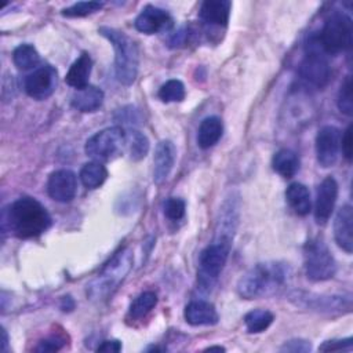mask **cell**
Wrapping results in <instances>:
<instances>
[{
  "label": "cell",
  "instance_id": "27",
  "mask_svg": "<svg viewBox=\"0 0 353 353\" xmlns=\"http://www.w3.org/2000/svg\"><path fill=\"white\" fill-rule=\"evenodd\" d=\"M14 65L21 70L36 69L40 63V55L32 44H19L12 52Z\"/></svg>",
  "mask_w": 353,
  "mask_h": 353
},
{
  "label": "cell",
  "instance_id": "2",
  "mask_svg": "<svg viewBox=\"0 0 353 353\" xmlns=\"http://www.w3.org/2000/svg\"><path fill=\"white\" fill-rule=\"evenodd\" d=\"M7 223L18 239H32L51 226V216L46 207L33 197H21L7 210Z\"/></svg>",
  "mask_w": 353,
  "mask_h": 353
},
{
  "label": "cell",
  "instance_id": "12",
  "mask_svg": "<svg viewBox=\"0 0 353 353\" xmlns=\"http://www.w3.org/2000/svg\"><path fill=\"white\" fill-rule=\"evenodd\" d=\"M341 131L335 125H324L316 135V156L321 167H332L341 149Z\"/></svg>",
  "mask_w": 353,
  "mask_h": 353
},
{
  "label": "cell",
  "instance_id": "30",
  "mask_svg": "<svg viewBox=\"0 0 353 353\" xmlns=\"http://www.w3.org/2000/svg\"><path fill=\"white\" fill-rule=\"evenodd\" d=\"M157 95L165 103H168V102H181V101H183V98L186 95V91H185V85L181 80L171 79V80H167L160 87Z\"/></svg>",
  "mask_w": 353,
  "mask_h": 353
},
{
  "label": "cell",
  "instance_id": "15",
  "mask_svg": "<svg viewBox=\"0 0 353 353\" xmlns=\"http://www.w3.org/2000/svg\"><path fill=\"white\" fill-rule=\"evenodd\" d=\"M338 197V183L332 176H327L321 181L316 193L314 203V219L319 225H325L330 219L335 201Z\"/></svg>",
  "mask_w": 353,
  "mask_h": 353
},
{
  "label": "cell",
  "instance_id": "31",
  "mask_svg": "<svg viewBox=\"0 0 353 353\" xmlns=\"http://www.w3.org/2000/svg\"><path fill=\"white\" fill-rule=\"evenodd\" d=\"M103 7V1H79L66 7L61 11V14L66 18H80L87 17L95 11H99Z\"/></svg>",
  "mask_w": 353,
  "mask_h": 353
},
{
  "label": "cell",
  "instance_id": "36",
  "mask_svg": "<svg viewBox=\"0 0 353 353\" xmlns=\"http://www.w3.org/2000/svg\"><path fill=\"white\" fill-rule=\"evenodd\" d=\"M310 349H312L310 342L305 339H291V341H287L280 347L281 352H292V353H306V352H310Z\"/></svg>",
  "mask_w": 353,
  "mask_h": 353
},
{
  "label": "cell",
  "instance_id": "11",
  "mask_svg": "<svg viewBox=\"0 0 353 353\" xmlns=\"http://www.w3.org/2000/svg\"><path fill=\"white\" fill-rule=\"evenodd\" d=\"M57 87V70L51 65H41L25 77L23 88L26 94L37 101L47 99Z\"/></svg>",
  "mask_w": 353,
  "mask_h": 353
},
{
  "label": "cell",
  "instance_id": "5",
  "mask_svg": "<svg viewBox=\"0 0 353 353\" xmlns=\"http://www.w3.org/2000/svg\"><path fill=\"white\" fill-rule=\"evenodd\" d=\"M317 37L321 50L325 54H339L352 47L353 25L349 15L341 11L332 12L324 22Z\"/></svg>",
  "mask_w": 353,
  "mask_h": 353
},
{
  "label": "cell",
  "instance_id": "17",
  "mask_svg": "<svg viewBox=\"0 0 353 353\" xmlns=\"http://www.w3.org/2000/svg\"><path fill=\"white\" fill-rule=\"evenodd\" d=\"M334 237L345 252L350 254L353 251V210L350 204L338 210L334 219Z\"/></svg>",
  "mask_w": 353,
  "mask_h": 353
},
{
  "label": "cell",
  "instance_id": "22",
  "mask_svg": "<svg viewBox=\"0 0 353 353\" xmlns=\"http://www.w3.org/2000/svg\"><path fill=\"white\" fill-rule=\"evenodd\" d=\"M223 124L218 116H208L203 119L197 131V145L201 149H210L222 137Z\"/></svg>",
  "mask_w": 353,
  "mask_h": 353
},
{
  "label": "cell",
  "instance_id": "33",
  "mask_svg": "<svg viewBox=\"0 0 353 353\" xmlns=\"http://www.w3.org/2000/svg\"><path fill=\"white\" fill-rule=\"evenodd\" d=\"M185 210H186V204L182 199L179 197H168L164 203H163V211L164 215L171 219V221H179L185 216Z\"/></svg>",
  "mask_w": 353,
  "mask_h": 353
},
{
  "label": "cell",
  "instance_id": "23",
  "mask_svg": "<svg viewBox=\"0 0 353 353\" xmlns=\"http://www.w3.org/2000/svg\"><path fill=\"white\" fill-rule=\"evenodd\" d=\"M285 199L296 215L303 216V215L309 214L312 201H310L309 189L305 185H302L299 182L291 183L285 190Z\"/></svg>",
  "mask_w": 353,
  "mask_h": 353
},
{
  "label": "cell",
  "instance_id": "35",
  "mask_svg": "<svg viewBox=\"0 0 353 353\" xmlns=\"http://www.w3.org/2000/svg\"><path fill=\"white\" fill-rule=\"evenodd\" d=\"M353 345V339L345 338V339H331L325 341L319 346L320 352H335V350H343V349H350Z\"/></svg>",
  "mask_w": 353,
  "mask_h": 353
},
{
  "label": "cell",
  "instance_id": "6",
  "mask_svg": "<svg viewBox=\"0 0 353 353\" xmlns=\"http://www.w3.org/2000/svg\"><path fill=\"white\" fill-rule=\"evenodd\" d=\"M305 272L312 281H325L334 277L336 272L335 259L320 237H313L303 247Z\"/></svg>",
  "mask_w": 353,
  "mask_h": 353
},
{
  "label": "cell",
  "instance_id": "1",
  "mask_svg": "<svg viewBox=\"0 0 353 353\" xmlns=\"http://www.w3.org/2000/svg\"><path fill=\"white\" fill-rule=\"evenodd\" d=\"M290 268L281 262H261L247 270L237 283V292L244 299L268 296L285 285Z\"/></svg>",
  "mask_w": 353,
  "mask_h": 353
},
{
  "label": "cell",
  "instance_id": "21",
  "mask_svg": "<svg viewBox=\"0 0 353 353\" xmlns=\"http://www.w3.org/2000/svg\"><path fill=\"white\" fill-rule=\"evenodd\" d=\"M72 106L80 112L91 113L97 112L103 103V91L95 85H87L81 90H76L72 95Z\"/></svg>",
  "mask_w": 353,
  "mask_h": 353
},
{
  "label": "cell",
  "instance_id": "24",
  "mask_svg": "<svg viewBox=\"0 0 353 353\" xmlns=\"http://www.w3.org/2000/svg\"><path fill=\"white\" fill-rule=\"evenodd\" d=\"M272 167L283 178H292L299 170V157L291 149H280L272 159Z\"/></svg>",
  "mask_w": 353,
  "mask_h": 353
},
{
  "label": "cell",
  "instance_id": "20",
  "mask_svg": "<svg viewBox=\"0 0 353 353\" xmlns=\"http://www.w3.org/2000/svg\"><path fill=\"white\" fill-rule=\"evenodd\" d=\"M91 69H92V59H91L90 54L81 52L79 55V58L70 65V68L65 76L66 84L76 90H81V88L87 87L90 74H91Z\"/></svg>",
  "mask_w": 353,
  "mask_h": 353
},
{
  "label": "cell",
  "instance_id": "41",
  "mask_svg": "<svg viewBox=\"0 0 353 353\" xmlns=\"http://www.w3.org/2000/svg\"><path fill=\"white\" fill-rule=\"evenodd\" d=\"M205 350H208V352H212V350H218V352H225V347H222V346H210V347H207Z\"/></svg>",
  "mask_w": 353,
  "mask_h": 353
},
{
  "label": "cell",
  "instance_id": "39",
  "mask_svg": "<svg viewBox=\"0 0 353 353\" xmlns=\"http://www.w3.org/2000/svg\"><path fill=\"white\" fill-rule=\"evenodd\" d=\"M74 307V302L70 296H63L62 298V303H61V309L62 310H72Z\"/></svg>",
  "mask_w": 353,
  "mask_h": 353
},
{
  "label": "cell",
  "instance_id": "13",
  "mask_svg": "<svg viewBox=\"0 0 353 353\" xmlns=\"http://www.w3.org/2000/svg\"><path fill=\"white\" fill-rule=\"evenodd\" d=\"M48 196L59 203H69L77 192V178L70 170H57L50 174L47 181Z\"/></svg>",
  "mask_w": 353,
  "mask_h": 353
},
{
  "label": "cell",
  "instance_id": "32",
  "mask_svg": "<svg viewBox=\"0 0 353 353\" xmlns=\"http://www.w3.org/2000/svg\"><path fill=\"white\" fill-rule=\"evenodd\" d=\"M338 108L339 110L346 114L352 116L353 113V97H352V77L346 76L343 80L339 92H338Z\"/></svg>",
  "mask_w": 353,
  "mask_h": 353
},
{
  "label": "cell",
  "instance_id": "40",
  "mask_svg": "<svg viewBox=\"0 0 353 353\" xmlns=\"http://www.w3.org/2000/svg\"><path fill=\"white\" fill-rule=\"evenodd\" d=\"M7 345H8V336H7L6 330L3 328V330H1V350H3V352L7 350Z\"/></svg>",
  "mask_w": 353,
  "mask_h": 353
},
{
  "label": "cell",
  "instance_id": "28",
  "mask_svg": "<svg viewBox=\"0 0 353 353\" xmlns=\"http://www.w3.org/2000/svg\"><path fill=\"white\" fill-rule=\"evenodd\" d=\"M274 316L266 309H254L244 316V324L250 334L263 332L273 323Z\"/></svg>",
  "mask_w": 353,
  "mask_h": 353
},
{
  "label": "cell",
  "instance_id": "4",
  "mask_svg": "<svg viewBox=\"0 0 353 353\" xmlns=\"http://www.w3.org/2000/svg\"><path fill=\"white\" fill-rule=\"evenodd\" d=\"M132 266V252L123 248L105 265L101 273L87 284V296L94 302L108 299L125 279Z\"/></svg>",
  "mask_w": 353,
  "mask_h": 353
},
{
  "label": "cell",
  "instance_id": "16",
  "mask_svg": "<svg viewBox=\"0 0 353 353\" xmlns=\"http://www.w3.org/2000/svg\"><path fill=\"white\" fill-rule=\"evenodd\" d=\"M175 157H176V149L171 141L164 139L157 143L154 156H153V181H154V183L159 185L168 178V175L174 167Z\"/></svg>",
  "mask_w": 353,
  "mask_h": 353
},
{
  "label": "cell",
  "instance_id": "37",
  "mask_svg": "<svg viewBox=\"0 0 353 353\" xmlns=\"http://www.w3.org/2000/svg\"><path fill=\"white\" fill-rule=\"evenodd\" d=\"M341 149L343 157L350 161L352 160V124L347 125L343 135L341 137Z\"/></svg>",
  "mask_w": 353,
  "mask_h": 353
},
{
  "label": "cell",
  "instance_id": "18",
  "mask_svg": "<svg viewBox=\"0 0 353 353\" xmlns=\"http://www.w3.org/2000/svg\"><path fill=\"white\" fill-rule=\"evenodd\" d=\"M232 3L228 0H207L201 3L199 17L200 19L214 28H223L229 22Z\"/></svg>",
  "mask_w": 353,
  "mask_h": 353
},
{
  "label": "cell",
  "instance_id": "14",
  "mask_svg": "<svg viewBox=\"0 0 353 353\" xmlns=\"http://www.w3.org/2000/svg\"><path fill=\"white\" fill-rule=\"evenodd\" d=\"M134 25L138 32H142L146 34H154V33L171 29L174 25V21L168 11L154 6H146L135 18Z\"/></svg>",
  "mask_w": 353,
  "mask_h": 353
},
{
  "label": "cell",
  "instance_id": "19",
  "mask_svg": "<svg viewBox=\"0 0 353 353\" xmlns=\"http://www.w3.org/2000/svg\"><path fill=\"white\" fill-rule=\"evenodd\" d=\"M183 316L186 323L190 325H214L219 320L215 306L201 299L189 302L185 307Z\"/></svg>",
  "mask_w": 353,
  "mask_h": 353
},
{
  "label": "cell",
  "instance_id": "26",
  "mask_svg": "<svg viewBox=\"0 0 353 353\" xmlns=\"http://www.w3.org/2000/svg\"><path fill=\"white\" fill-rule=\"evenodd\" d=\"M128 156L131 160H142L149 152V139L148 137L138 130L125 131V143Z\"/></svg>",
  "mask_w": 353,
  "mask_h": 353
},
{
  "label": "cell",
  "instance_id": "29",
  "mask_svg": "<svg viewBox=\"0 0 353 353\" xmlns=\"http://www.w3.org/2000/svg\"><path fill=\"white\" fill-rule=\"evenodd\" d=\"M157 303V295L153 291H145L138 295L128 309V317L131 320H139L145 317Z\"/></svg>",
  "mask_w": 353,
  "mask_h": 353
},
{
  "label": "cell",
  "instance_id": "25",
  "mask_svg": "<svg viewBox=\"0 0 353 353\" xmlns=\"http://www.w3.org/2000/svg\"><path fill=\"white\" fill-rule=\"evenodd\" d=\"M80 181L87 189L99 188L108 178V170L101 161L85 163L80 170Z\"/></svg>",
  "mask_w": 353,
  "mask_h": 353
},
{
  "label": "cell",
  "instance_id": "38",
  "mask_svg": "<svg viewBox=\"0 0 353 353\" xmlns=\"http://www.w3.org/2000/svg\"><path fill=\"white\" fill-rule=\"evenodd\" d=\"M120 350H121V342L117 339L102 341V343L97 347V352H103V353H117Z\"/></svg>",
  "mask_w": 353,
  "mask_h": 353
},
{
  "label": "cell",
  "instance_id": "9",
  "mask_svg": "<svg viewBox=\"0 0 353 353\" xmlns=\"http://www.w3.org/2000/svg\"><path fill=\"white\" fill-rule=\"evenodd\" d=\"M125 143V131L119 127H108L92 137H90L85 142L84 150L87 156L94 159L95 161H108L114 159L124 148Z\"/></svg>",
  "mask_w": 353,
  "mask_h": 353
},
{
  "label": "cell",
  "instance_id": "7",
  "mask_svg": "<svg viewBox=\"0 0 353 353\" xmlns=\"http://www.w3.org/2000/svg\"><path fill=\"white\" fill-rule=\"evenodd\" d=\"M299 76L306 85L317 90L325 87L330 80V63L316 36H312L306 44L305 57L299 65Z\"/></svg>",
  "mask_w": 353,
  "mask_h": 353
},
{
  "label": "cell",
  "instance_id": "10",
  "mask_svg": "<svg viewBox=\"0 0 353 353\" xmlns=\"http://www.w3.org/2000/svg\"><path fill=\"white\" fill-rule=\"evenodd\" d=\"M288 299L303 309L321 313H343L352 307L350 294L346 295H327L294 290L288 294Z\"/></svg>",
  "mask_w": 353,
  "mask_h": 353
},
{
  "label": "cell",
  "instance_id": "8",
  "mask_svg": "<svg viewBox=\"0 0 353 353\" xmlns=\"http://www.w3.org/2000/svg\"><path fill=\"white\" fill-rule=\"evenodd\" d=\"M232 241L214 239V241L207 245L199 259V284L204 290H210L215 281L218 280L221 272L223 270L229 252H230Z\"/></svg>",
  "mask_w": 353,
  "mask_h": 353
},
{
  "label": "cell",
  "instance_id": "3",
  "mask_svg": "<svg viewBox=\"0 0 353 353\" xmlns=\"http://www.w3.org/2000/svg\"><path fill=\"white\" fill-rule=\"evenodd\" d=\"M98 32L108 39L114 48L116 79L123 85H131L137 79L139 68V50L137 43L116 28L101 26Z\"/></svg>",
  "mask_w": 353,
  "mask_h": 353
},
{
  "label": "cell",
  "instance_id": "34",
  "mask_svg": "<svg viewBox=\"0 0 353 353\" xmlns=\"http://www.w3.org/2000/svg\"><path fill=\"white\" fill-rule=\"evenodd\" d=\"M65 345V339L61 338V336H57V335H51L43 341L39 342V345L36 346V352H58L62 346Z\"/></svg>",
  "mask_w": 353,
  "mask_h": 353
}]
</instances>
